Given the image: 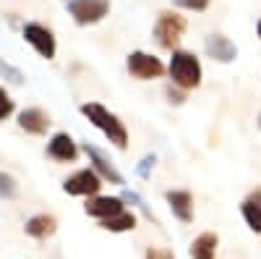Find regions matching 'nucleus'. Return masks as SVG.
<instances>
[{
  "mask_svg": "<svg viewBox=\"0 0 261 259\" xmlns=\"http://www.w3.org/2000/svg\"><path fill=\"white\" fill-rule=\"evenodd\" d=\"M183 34H186V18L180 13H170V11L160 13L157 24H154V39L160 42L165 50L175 53V48H178V42L183 39Z\"/></svg>",
  "mask_w": 261,
  "mask_h": 259,
  "instance_id": "3",
  "label": "nucleus"
},
{
  "mask_svg": "<svg viewBox=\"0 0 261 259\" xmlns=\"http://www.w3.org/2000/svg\"><path fill=\"white\" fill-rule=\"evenodd\" d=\"M99 225H102L105 230H110V233H128V230L136 228V215L128 212V209H123V212L113 215V218L99 220Z\"/></svg>",
  "mask_w": 261,
  "mask_h": 259,
  "instance_id": "16",
  "label": "nucleus"
},
{
  "mask_svg": "<svg viewBox=\"0 0 261 259\" xmlns=\"http://www.w3.org/2000/svg\"><path fill=\"white\" fill-rule=\"evenodd\" d=\"M206 55L217 63H232L238 58V48H235V42L225 34H212L206 37Z\"/></svg>",
  "mask_w": 261,
  "mask_h": 259,
  "instance_id": "9",
  "label": "nucleus"
},
{
  "mask_svg": "<svg viewBox=\"0 0 261 259\" xmlns=\"http://www.w3.org/2000/svg\"><path fill=\"white\" fill-rule=\"evenodd\" d=\"M16 191H18V186H16L13 176H8V173H0V199H13Z\"/></svg>",
  "mask_w": 261,
  "mask_h": 259,
  "instance_id": "18",
  "label": "nucleus"
},
{
  "mask_svg": "<svg viewBox=\"0 0 261 259\" xmlns=\"http://www.w3.org/2000/svg\"><path fill=\"white\" fill-rule=\"evenodd\" d=\"M58 228V220L53 218V215H34V218L27 220V233L34 236V239H47V236H53Z\"/></svg>",
  "mask_w": 261,
  "mask_h": 259,
  "instance_id": "15",
  "label": "nucleus"
},
{
  "mask_svg": "<svg viewBox=\"0 0 261 259\" xmlns=\"http://www.w3.org/2000/svg\"><path fill=\"white\" fill-rule=\"evenodd\" d=\"M63 189L68 194H73V197H97L99 189H102V178L97 176L92 168H86V170L73 173L71 178H65Z\"/></svg>",
  "mask_w": 261,
  "mask_h": 259,
  "instance_id": "7",
  "label": "nucleus"
},
{
  "mask_svg": "<svg viewBox=\"0 0 261 259\" xmlns=\"http://www.w3.org/2000/svg\"><path fill=\"white\" fill-rule=\"evenodd\" d=\"M217 246H220V236L217 233H201V236H196L193 244H191V256L193 259H214Z\"/></svg>",
  "mask_w": 261,
  "mask_h": 259,
  "instance_id": "14",
  "label": "nucleus"
},
{
  "mask_svg": "<svg viewBox=\"0 0 261 259\" xmlns=\"http://www.w3.org/2000/svg\"><path fill=\"white\" fill-rule=\"evenodd\" d=\"M172 3L180 8H188V11H206L212 0H172Z\"/></svg>",
  "mask_w": 261,
  "mask_h": 259,
  "instance_id": "19",
  "label": "nucleus"
},
{
  "mask_svg": "<svg viewBox=\"0 0 261 259\" xmlns=\"http://www.w3.org/2000/svg\"><path fill=\"white\" fill-rule=\"evenodd\" d=\"M201 63L188 50H175L170 58V79L180 89H196L201 84Z\"/></svg>",
  "mask_w": 261,
  "mask_h": 259,
  "instance_id": "2",
  "label": "nucleus"
},
{
  "mask_svg": "<svg viewBox=\"0 0 261 259\" xmlns=\"http://www.w3.org/2000/svg\"><path fill=\"white\" fill-rule=\"evenodd\" d=\"M13 113V100L6 95V89H0V121H6Z\"/></svg>",
  "mask_w": 261,
  "mask_h": 259,
  "instance_id": "20",
  "label": "nucleus"
},
{
  "mask_svg": "<svg viewBox=\"0 0 261 259\" xmlns=\"http://www.w3.org/2000/svg\"><path fill=\"white\" fill-rule=\"evenodd\" d=\"M128 74L130 76H136L141 81H149V79H160L165 74V66H162V60L154 58V55H149V53H141V50H134L128 55Z\"/></svg>",
  "mask_w": 261,
  "mask_h": 259,
  "instance_id": "5",
  "label": "nucleus"
},
{
  "mask_svg": "<svg viewBox=\"0 0 261 259\" xmlns=\"http://www.w3.org/2000/svg\"><path fill=\"white\" fill-rule=\"evenodd\" d=\"M84 152H86V157H89V162L94 165L92 170L97 173L102 181H110V183H115V186H123V183H125V178L120 176V170L113 165V160L107 157L99 147H94V144L86 142V144H84Z\"/></svg>",
  "mask_w": 261,
  "mask_h": 259,
  "instance_id": "6",
  "label": "nucleus"
},
{
  "mask_svg": "<svg viewBox=\"0 0 261 259\" xmlns=\"http://www.w3.org/2000/svg\"><path fill=\"white\" fill-rule=\"evenodd\" d=\"M258 39H261V21H258Z\"/></svg>",
  "mask_w": 261,
  "mask_h": 259,
  "instance_id": "24",
  "label": "nucleus"
},
{
  "mask_svg": "<svg viewBox=\"0 0 261 259\" xmlns=\"http://www.w3.org/2000/svg\"><path fill=\"white\" fill-rule=\"evenodd\" d=\"M18 126L24 128V131H29V134H47L50 118L42 113L39 107H29V110H24L18 115Z\"/></svg>",
  "mask_w": 261,
  "mask_h": 259,
  "instance_id": "13",
  "label": "nucleus"
},
{
  "mask_svg": "<svg viewBox=\"0 0 261 259\" xmlns=\"http://www.w3.org/2000/svg\"><path fill=\"white\" fill-rule=\"evenodd\" d=\"M258 126H261V115H258Z\"/></svg>",
  "mask_w": 261,
  "mask_h": 259,
  "instance_id": "25",
  "label": "nucleus"
},
{
  "mask_svg": "<svg viewBox=\"0 0 261 259\" xmlns=\"http://www.w3.org/2000/svg\"><path fill=\"white\" fill-rule=\"evenodd\" d=\"M144 259H175V254L167 249H146Z\"/></svg>",
  "mask_w": 261,
  "mask_h": 259,
  "instance_id": "21",
  "label": "nucleus"
},
{
  "mask_svg": "<svg viewBox=\"0 0 261 259\" xmlns=\"http://www.w3.org/2000/svg\"><path fill=\"white\" fill-rule=\"evenodd\" d=\"M165 199L172 209V215L180 220V223H191L193 220V197H191V191L186 189H172L165 194Z\"/></svg>",
  "mask_w": 261,
  "mask_h": 259,
  "instance_id": "10",
  "label": "nucleus"
},
{
  "mask_svg": "<svg viewBox=\"0 0 261 259\" xmlns=\"http://www.w3.org/2000/svg\"><path fill=\"white\" fill-rule=\"evenodd\" d=\"M81 113L89 118V123L94 128H99V131L107 136V142H113L118 149H125L128 147V131H125L123 121L115 113L107 110L105 105H99V102H84L81 105Z\"/></svg>",
  "mask_w": 261,
  "mask_h": 259,
  "instance_id": "1",
  "label": "nucleus"
},
{
  "mask_svg": "<svg viewBox=\"0 0 261 259\" xmlns=\"http://www.w3.org/2000/svg\"><path fill=\"white\" fill-rule=\"evenodd\" d=\"M47 155L60 160V162H73L79 157V147L68 134H55L47 144Z\"/></svg>",
  "mask_w": 261,
  "mask_h": 259,
  "instance_id": "12",
  "label": "nucleus"
},
{
  "mask_svg": "<svg viewBox=\"0 0 261 259\" xmlns=\"http://www.w3.org/2000/svg\"><path fill=\"white\" fill-rule=\"evenodd\" d=\"M151 168H154V155H146V157L141 160V165H139L136 170H139V176H141V178H146Z\"/></svg>",
  "mask_w": 261,
  "mask_h": 259,
  "instance_id": "22",
  "label": "nucleus"
},
{
  "mask_svg": "<svg viewBox=\"0 0 261 259\" xmlns=\"http://www.w3.org/2000/svg\"><path fill=\"white\" fill-rule=\"evenodd\" d=\"M107 11H110V0H68V13L81 27L99 24Z\"/></svg>",
  "mask_w": 261,
  "mask_h": 259,
  "instance_id": "4",
  "label": "nucleus"
},
{
  "mask_svg": "<svg viewBox=\"0 0 261 259\" xmlns=\"http://www.w3.org/2000/svg\"><path fill=\"white\" fill-rule=\"evenodd\" d=\"M86 215H92V218H99V220H107V218H113V215L123 212V199L120 197H92V199H86L84 204Z\"/></svg>",
  "mask_w": 261,
  "mask_h": 259,
  "instance_id": "11",
  "label": "nucleus"
},
{
  "mask_svg": "<svg viewBox=\"0 0 261 259\" xmlns=\"http://www.w3.org/2000/svg\"><path fill=\"white\" fill-rule=\"evenodd\" d=\"M241 212H243L246 225H248L253 233H261V204L253 202V199H246V202L241 204Z\"/></svg>",
  "mask_w": 261,
  "mask_h": 259,
  "instance_id": "17",
  "label": "nucleus"
},
{
  "mask_svg": "<svg viewBox=\"0 0 261 259\" xmlns=\"http://www.w3.org/2000/svg\"><path fill=\"white\" fill-rule=\"evenodd\" d=\"M167 97H170V102H175V105H180V102H183V95H180V92H175L172 86H167Z\"/></svg>",
  "mask_w": 261,
  "mask_h": 259,
  "instance_id": "23",
  "label": "nucleus"
},
{
  "mask_svg": "<svg viewBox=\"0 0 261 259\" xmlns=\"http://www.w3.org/2000/svg\"><path fill=\"white\" fill-rule=\"evenodd\" d=\"M24 39L29 42V45L42 55V58H55V37L47 27L42 24H27L24 27Z\"/></svg>",
  "mask_w": 261,
  "mask_h": 259,
  "instance_id": "8",
  "label": "nucleus"
}]
</instances>
